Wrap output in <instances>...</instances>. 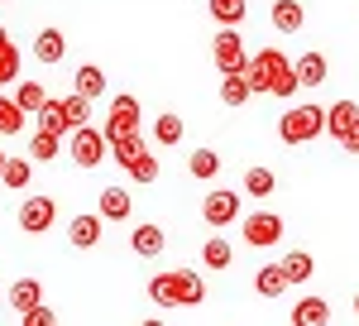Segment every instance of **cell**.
<instances>
[{"label":"cell","mask_w":359,"mask_h":326,"mask_svg":"<svg viewBox=\"0 0 359 326\" xmlns=\"http://www.w3.org/2000/svg\"><path fill=\"white\" fill-rule=\"evenodd\" d=\"M34 302H43V288H39L34 278H20V283L10 288V307H15V312H29Z\"/></svg>","instance_id":"f546056e"},{"label":"cell","mask_w":359,"mask_h":326,"mask_svg":"<svg viewBox=\"0 0 359 326\" xmlns=\"http://www.w3.org/2000/svg\"><path fill=\"white\" fill-rule=\"evenodd\" d=\"M306 25V10L297 0H273V29L278 34H297Z\"/></svg>","instance_id":"2e32d148"},{"label":"cell","mask_w":359,"mask_h":326,"mask_svg":"<svg viewBox=\"0 0 359 326\" xmlns=\"http://www.w3.org/2000/svg\"><path fill=\"white\" fill-rule=\"evenodd\" d=\"M20 322H25V326H53L57 312H53V307H43V302H34L29 312H20Z\"/></svg>","instance_id":"d590c367"},{"label":"cell","mask_w":359,"mask_h":326,"mask_svg":"<svg viewBox=\"0 0 359 326\" xmlns=\"http://www.w3.org/2000/svg\"><path fill=\"white\" fill-rule=\"evenodd\" d=\"M34 115H39V130H48V135H62V130H67V115H62V101H53V96H48L43 106L34 110Z\"/></svg>","instance_id":"f1b7e54d"},{"label":"cell","mask_w":359,"mask_h":326,"mask_svg":"<svg viewBox=\"0 0 359 326\" xmlns=\"http://www.w3.org/2000/svg\"><path fill=\"white\" fill-rule=\"evenodd\" d=\"M163 244H168V235L154 226V221H139L135 230H130V249H135L139 259H158V254H163Z\"/></svg>","instance_id":"30bf717a"},{"label":"cell","mask_w":359,"mask_h":326,"mask_svg":"<svg viewBox=\"0 0 359 326\" xmlns=\"http://www.w3.org/2000/svg\"><path fill=\"white\" fill-rule=\"evenodd\" d=\"M53 221H57L53 197H25V202H20V230H25V235H43Z\"/></svg>","instance_id":"ba28073f"},{"label":"cell","mask_w":359,"mask_h":326,"mask_svg":"<svg viewBox=\"0 0 359 326\" xmlns=\"http://www.w3.org/2000/svg\"><path fill=\"white\" fill-rule=\"evenodd\" d=\"M154 139H158L163 149H177V144H182V120H177V110H168V115L154 120Z\"/></svg>","instance_id":"d4e9b609"},{"label":"cell","mask_w":359,"mask_h":326,"mask_svg":"<svg viewBox=\"0 0 359 326\" xmlns=\"http://www.w3.org/2000/svg\"><path fill=\"white\" fill-rule=\"evenodd\" d=\"M62 115H67V135L91 120V101H86L82 91H72V96H62Z\"/></svg>","instance_id":"83f0119b"},{"label":"cell","mask_w":359,"mask_h":326,"mask_svg":"<svg viewBox=\"0 0 359 326\" xmlns=\"http://www.w3.org/2000/svg\"><path fill=\"white\" fill-rule=\"evenodd\" d=\"M67 240L77 244V249H96V244H101V211H82V216H72Z\"/></svg>","instance_id":"8fae6325"},{"label":"cell","mask_w":359,"mask_h":326,"mask_svg":"<svg viewBox=\"0 0 359 326\" xmlns=\"http://www.w3.org/2000/svg\"><path fill=\"white\" fill-rule=\"evenodd\" d=\"M221 154H216V149H196L192 159H187V173H192V178H201V183H206V178H216V173H221Z\"/></svg>","instance_id":"484cf974"},{"label":"cell","mask_w":359,"mask_h":326,"mask_svg":"<svg viewBox=\"0 0 359 326\" xmlns=\"http://www.w3.org/2000/svg\"><path fill=\"white\" fill-rule=\"evenodd\" d=\"M206 5H211V20L216 25H245V15H249L245 0H206Z\"/></svg>","instance_id":"4316f807"},{"label":"cell","mask_w":359,"mask_h":326,"mask_svg":"<svg viewBox=\"0 0 359 326\" xmlns=\"http://www.w3.org/2000/svg\"><path fill=\"white\" fill-rule=\"evenodd\" d=\"M273 183H278V178L269 173V168H249V173H245V192H249V197H269Z\"/></svg>","instance_id":"836d02e7"},{"label":"cell","mask_w":359,"mask_h":326,"mask_svg":"<svg viewBox=\"0 0 359 326\" xmlns=\"http://www.w3.org/2000/svg\"><path fill=\"white\" fill-rule=\"evenodd\" d=\"M25 130V110L15 106V96H0V135H20Z\"/></svg>","instance_id":"d6a6232c"},{"label":"cell","mask_w":359,"mask_h":326,"mask_svg":"<svg viewBox=\"0 0 359 326\" xmlns=\"http://www.w3.org/2000/svg\"><path fill=\"white\" fill-rule=\"evenodd\" d=\"M5 159H10V154H5V149H0V168H5Z\"/></svg>","instance_id":"74e56055"},{"label":"cell","mask_w":359,"mask_h":326,"mask_svg":"<svg viewBox=\"0 0 359 326\" xmlns=\"http://www.w3.org/2000/svg\"><path fill=\"white\" fill-rule=\"evenodd\" d=\"M292 283H287V273H283V264H264V269L254 273V293L259 298H283Z\"/></svg>","instance_id":"4fadbf2b"},{"label":"cell","mask_w":359,"mask_h":326,"mask_svg":"<svg viewBox=\"0 0 359 326\" xmlns=\"http://www.w3.org/2000/svg\"><path fill=\"white\" fill-rule=\"evenodd\" d=\"M321 135H326V110L321 106H292L278 120V139L283 144H311Z\"/></svg>","instance_id":"6da1fadb"},{"label":"cell","mask_w":359,"mask_h":326,"mask_svg":"<svg viewBox=\"0 0 359 326\" xmlns=\"http://www.w3.org/2000/svg\"><path fill=\"white\" fill-rule=\"evenodd\" d=\"M311 269H316V259H311L306 249H287V254H283V273H287V283H306Z\"/></svg>","instance_id":"603a6c76"},{"label":"cell","mask_w":359,"mask_h":326,"mask_svg":"<svg viewBox=\"0 0 359 326\" xmlns=\"http://www.w3.org/2000/svg\"><path fill=\"white\" fill-rule=\"evenodd\" d=\"M149 298H154V307L177 312V273H154L149 278Z\"/></svg>","instance_id":"e0dca14e"},{"label":"cell","mask_w":359,"mask_h":326,"mask_svg":"<svg viewBox=\"0 0 359 326\" xmlns=\"http://www.w3.org/2000/svg\"><path fill=\"white\" fill-rule=\"evenodd\" d=\"M111 154V144L106 135L96 130V125H77L72 130V144H67V159L77 163V168H101V159Z\"/></svg>","instance_id":"277c9868"},{"label":"cell","mask_w":359,"mask_h":326,"mask_svg":"<svg viewBox=\"0 0 359 326\" xmlns=\"http://www.w3.org/2000/svg\"><path fill=\"white\" fill-rule=\"evenodd\" d=\"M201 259H206V269H230V259H235V249H230V240L225 235H211V240L201 244Z\"/></svg>","instance_id":"7402d4cb"},{"label":"cell","mask_w":359,"mask_h":326,"mask_svg":"<svg viewBox=\"0 0 359 326\" xmlns=\"http://www.w3.org/2000/svg\"><path fill=\"white\" fill-rule=\"evenodd\" d=\"M287 67H292V63L278 53V48H259V53H249V58H245V67H240V72H245L249 91H269V86H273V82L283 77Z\"/></svg>","instance_id":"3957f363"},{"label":"cell","mask_w":359,"mask_h":326,"mask_svg":"<svg viewBox=\"0 0 359 326\" xmlns=\"http://www.w3.org/2000/svg\"><path fill=\"white\" fill-rule=\"evenodd\" d=\"M221 101H225V106H230V110H235V106H245V101H249V96H254V91H249V82H245V72H221Z\"/></svg>","instance_id":"cb8c5ba5"},{"label":"cell","mask_w":359,"mask_h":326,"mask_svg":"<svg viewBox=\"0 0 359 326\" xmlns=\"http://www.w3.org/2000/svg\"><path fill=\"white\" fill-rule=\"evenodd\" d=\"M77 91H82L86 101H96V96L106 91V72H101V67H91V63L77 67Z\"/></svg>","instance_id":"1f68e13d"},{"label":"cell","mask_w":359,"mask_h":326,"mask_svg":"<svg viewBox=\"0 0 359 326\" xmlns=\"http://www.w3.org/2000/svg\"><path fill=\"white\" fill-rule=\"evenodd\" d=\"M0 82H20V48L10 39L0 44Z\"/></svg>","instance_id":"e575fe53"},{"label":"cell","mask_w":359,"mask_h":326,"mask_svg":"<svg viewBox=\"0 0 359 326\" xmlns=\"http://www.w3.org/2000/svg\"><path fill=\"white\" fill-rule=\"evenodd\" d=\"M0 183L10 192H25L29 183H34V163L29 159H5V168H0Z\"/></svg>","instance_id":"d6986e66"},{"label":"cell","mask_w":359,"mask_h":326,"mask_svg":"<svg viewBox=\"0 0 359 326\" xmlns=\"http://www.w3.org/2000/svg\"><path fill=\"white\" fill-rule=\"evenodd\" d=\"M292 72H297V82H302V86H321V82L331 77V67H326V53H302L297 63H292Z\"/></svg>","instance_id":"9a60e30c"},{"label":"cell","mask_w":359,"mask_h":326,"mask_svg":"<svg viewBox=\"0 0 359 326\" xmlns=\"http://www.w3.org/2000/svg\"><path fill=\"white\" fill-rule=\"evenodd\" d=\"M355 317H359V293H355Z\"/></svg>","instance_id":"f35d334b"},{"label":"cell","mask_w":359,"mask_h":326,"mask_svg":"<svg viewBox=\"0 0 359 326\" xmlns=\"http://www.w3.org/2000/svg\"><path fill=\"white\" fill-rule=\"evenodd\" d=\"M326 130H331V139L340 149L359 154V106L355 101H335V106L326 110Z\"/></svg>","instance_id":"5b68a950"},{"label":"cell","mask_w":359,"mask_h":326,"mask_svg":"<svg viewBox=\"0 0 359 326\" xmlns=\"http://www.w3.org/2000/svg\"><path fill=\"white\" fill-rule=\"evenodd\" d=\"M326 322H331V307L321 298H302L292 307V326H326Z\"/></svg>","instance_id":"ac0fdd59"},{"label":"cell","mask_w":359,"mask_h":326,"mask_svg":"<svg viewBox=\"0 0 359 326\" xmlns=\"http://www.w3.org/2000/svg\"><path fill=\"white\" fill-rule=\"evenodd\" d=\"M101 221H130V192L125 188L101 192Z\"/></svg>","instance_id":"ffe728a7"},{"label":"cell","mask_w":359,"mask_h":326,"mask_svg":"<svg viewBox=\"0 0 359 326\" xmlns=\"http://www.w3.org/2000/svg\"><path fill=\"white\" fill-rule=\"evenodd\" d=\"M111 154H115V163H120L135 183H158V159L149 154L144 135H130V139H120V144H111Z\"/></svg>","instance_id":"7a4b0ae2"},{"label":"cell","mask_w":359,"mask_h":326,"mask_svg":"<svg viewBox=\"0 0 359 326\" xmlns=\"http://www.w3.org/2000/svg\"><path fill=\"white\" fill-rule=\"evenodd\" d=\"M0 44H5V25H0Z\"/></svg>","instance_id":"ab89813d"},{"label":"cell","mask_w":359,"mask_h":326,"mask_svg":"<svg viewBox=\"0 0 359 326\" xmlns=\"http://www.w3.org/2000/svg\"><path fill=\"white\" fill-rule=\"evenodd\" d=\"M240 235H245L254 249H273L278 235H283V216H273V211H254V216L240 221Z\"/></svg>","instance_id":"52a82bcc"},{"label":"cell","mask_w":359,"mask_h":326,"mask_svg":"<svg viewBox=\"0 0 359 326\" xmlns=\"http://www.w3.org/2000/svg\"><path fill=\"white\" fill-rule=\"evenodd\" d=\"M57 154H62V135L34 130V139H29V159H57Z\"/></svg>","instance_id":"4dcf8cb0"},{"label":"cell","mask_w":359,"mask_h":326,"mask_svg":"<svg viewBox=\"0 0 359 326\" xmlns=\"http://www.w3.org/2000/svg\"><path fill=\"white\" fill-rule=\"evenodd\" d=\"M62 53H67V39H62V29H39V39H34V58L43 63V67H53V63H62Z\"/></svg>","instance_id":"7c38bea8"},{"label":"cell","mask_w":359,"mask_h":326,"mask_svg":"<svg viewBox=\"0 0 359 326\" xmlns=\"http://www.w3.org/2000/svg\"><path fill=\"white\" fill-rule=\"evenodd\" d=\"M172 273H177V307H201L206 302L201 273H192V269H172Z\"/></svg>","instance_id":"5bb4252c"},{"label":"cell","mask_w":359,"mask_h":326,"mask_svg":"<svg viewBox=\"0 0 359 326\" xmlns=\"http://www.w3.org/2000/svg\"><path fill=\"white\" fill-rule=\"evenodd\" d=\"M269 91H273L278 101H292V91H302V82H297V72L287 67V72H283V77H278L273 86H269Z\"/></svg>","instance_id":"8d00e7d4"},{"label":"cell","mask_w":359,"mask_h":326,"mask_svg":"<svg viewBox=\"0 0 359 326\" xmlns=\"http://www.w3.org/2000/svg\"><path fill=\"white\" fill-rule=\"evenodd\" d=\"M43 101H48V91H43V82H15V106L25 110V115H34V110L43 106Z\"/></svg>","instance_id":"44dd1931"},{"label":"cell","mask_w":359,"mask_h":326,"mask_svg":"<svg viewBox=\"0 0 359 326\" xmlns=\"http://www.w3.org/2000/svg\"><path fill=\"white\" fill-rule=\"evenodd\" d=\"M201 221H206L211 230L235 226V221H240V192H225V188L206 192V197H201Z\"/></svg>","instance_id":"8992f818"},{"label":"cell","mask_w":359,"mask_h":326,"mask_svg":"<svg viewBox=\"0 0 359 326\" xmlns=\"http://www.w3.org/2000/svg\"><path fill=\"white\" fill-rule=\"evenodd\" d=\"M211 58H216V67H221V72H240V67H245L249 48H245V39L235 34V25H225L221 34H216V44H211Z\"/></svg>","instance_id":"9c48e42d"}]
</instances>
